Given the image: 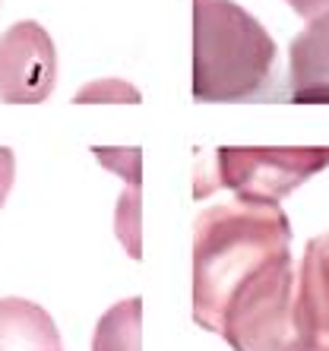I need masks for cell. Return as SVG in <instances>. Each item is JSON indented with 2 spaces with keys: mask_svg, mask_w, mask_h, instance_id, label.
I'll list each match as a JSON object with an SVG mask.
<instances>
[{
  "mask_svg": "<svg viewBox=\"0 0 329 351\" xmlns=\"http://www.w3.org/2000/svg\"><path fill=\"white\" fill-rule=\"evenodd\" d=\"M276 41L231 0H193V95L244 101L269 89Z\"/></svg>",
  "mask_w": 329,
  "mask_h": 351,
  "instance_id": "obj_1",
  "label": "cell"
},
{
  "mask_svg": "<svg viewBox=\"0 0 329 351\" xmlns=\"http://www.w3.org/2000/svg\"><path fill=\"white\" fill-rule=\"evenodd\" d=\"M329 165V149H219L228 187L244 193L282 196Z\"/></svg>",
  "mask_w": 329,
  "mask_h": 351,
  "instance_id": "obj_2",
  "label": "cell"
},
{
  "mask_svg": "<svg viewBox=\"0 0 329 351\" xmlns=\"http://www.w3.org/2000/svg\"><path fill=\"white\" fill-rule=\"evenodd\" d=\"M58 58L48 32L38 23H16L0 38V98L3 101H45L54 89Z\"/></svg>",
  "mask_w": 329,
  "mask_h": 351,
  "instance_id": "obj_3",
  "label": "cell"
},
{
  "mask_svg": "<svg viewBox=\"0 0 329 351\" xmlns=\"http://www.w3.org/2000/svg\"><path fill=\"white\" fill-rule=\"evenodd\" d=\"M291 95L295 101H329V10L291 41Z\"/></svg>",
  "mask_w": 329,
  "mask_h": 351,
  "instance_id": "obj_4",
  "label": "cell"
},
{
  "mask_svg": "<svg viewBox=\"0 0 329 351\" xmlns=\"http://www.w3.org/2000/svg\"><path fill=\"white\" fill-rule=\"evenodd\" d=\"M58 348V332L48 313L35 304L7 298L0 301V351H41Z\"/></svg>",
  "mask_w": 329,
  "mask_h": 351,
  "instance_id": "obj_5",
  "label": "cell"
},
{
  "mask_svg": "<svg viewBox=\"0 0 329 351\" xmlns=\"http://www.w3.org/2000/svg\"><path fill=\"white\" fill-rule=\"evenodd\" d=\"M140 101V92L127 86V82H117V80H101L95 86H86V89L76 95V101Z\"/></svg>",
  "mask_w": 329,
  "mask_h": 351,
  "instance_id": "obj_6",
  "label": "cell"
},
{
  "mask_svg": "<svg viewBox=\"0 0 329 351\" xmlns=\"http://www.w3.org/2000/svg\"><path fill=\"white\" fill-rule=\"evenodd\" d=\"M13 171H16V165H13V152H10V149H0V203H3L7 193H10Z\"/></svg>",
  "mask_w": 329,
  "mask_h": 351,
  "instance_id": "obj_7",
  "label": "cell"
},
{
  "mask_svg": "<svg viewBox=\"0 0 329 351\" xmlns=\"http://www.w3.org/2000/svg\"><path fill=\"white\" fill-rule=\"evenodd\" d=\"M288 7L295 10L297 16L313 19V16H320V13H326V10H329V0H288Z\"/></svg>",
  "mask_w": 329,
  "mask_h": 351,
  "instance_id": "obj_8",
  "label": "cell"
}]
</instances>
